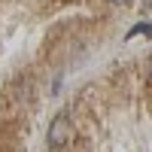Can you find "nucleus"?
I'll use <instances>...</instances> for the list:
<instances>
[{
    "mask_svg": "<svg viewBox=\"0 0 152 152\" xmlns=\"http://www.w3.org/2000/svg\"><path fill=\"white\" fill-rule=\"evenodd\" d=\"M143 6H152V0H143Z\"/></svg>",
    "mask_w": 152,
    "mask_h": 152,
    "instance_id": "4",
    "label": "nucleus"
},
{
    "mask_svg": "<svg viewBox=\"0 0 152 152\" xmlns=\"http://www.w3.org/2000/svg\"><path fill=\"white\" fill-rule=\"evenodd\" d=\"M46 140L52 149H64L70 140H73V125H70V116L58 113V116L49 122V131H46Z\"/></svg>",
    "mask_w": 152,
    "mask_h": 152,
    "instance_id": "1",
    "label": "nucleus"
},
{
    "mask_svg": "<svg viewBox=\"0 0 152 152\" xmlns=\"http://www.w3.org/2000/svg\"><path fill=\"white\" fill-rule=\"evenodd\" d=\"M146 70H149V79H152V55H149V61H146Z\"/></svg>",
    "mask_w": 152,
    "mask_h": 152,
    "instance_id": "2",
    "label": "nucleus"
},
{
    "mask_svg": "<svg viewBox=\"0 0 152 152\" xmlns=\"http://www.w3.org/2000/svg\"><path fill=\"white\" fill-rule=\"evenodd\" d=\"M113 3H116V6H125V3H131V0H113Z\"/></svg>",
    "mask_w": 152,
    "mask_h": 152,
    "instance_id": "3",
    "label": "nucleus"
}]
</instances>
